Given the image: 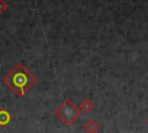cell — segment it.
<instances>
[{"instance_id":"cell-5","label":"cell","mask_w":148,"mask_h":133,"mask_svg":"<svg viewBox=\"0 0 148 133\" xmlns=\"http://www.w3.org/2000/svg\"><path fill=\"white\" fill-rule=\"evenodd\" d=\"M80 106H81V109H82L83 111L89 112V111H90V110L94 108V104H92V103H91L89 99H84V101L81 103V105H80Z\"/></svg>"},{"instance_id":"cell-2","label":"cell","mask_w":148,"mask_h":133,"mask_svg":"<svg viewBox=\"0 0 148 133\" xmlns=\"http://www.w3.org/2000/svg\"><path fill=\"white\" fill-rule=\"evenodd\" d=\"M56 114L60 118L61 121H64L66 125H71L72 123H74L81 114L80 109L68 98L66 99L57 110H56Z\"/></svg>"},{"instance_id":"cell-6","label":"cell","mask_w":148,"mask_h":133,"mask_svg":"<svg viewBox=\"0 0 148 133\" xmlns=\"http://www.w3.org/2000/svg\"><path fill=\"white\" fill-rule=\"evenodd\" d=\"M147 123H148V120H147Z\"/></svg>"},{"instance_id":"cell-4","label":"cell","mask_w":148,"mask_h":133,"mask_svg":"<svg viewBox=\"0 0 148 133\" xmlns=\"http://www.w3.org/2000/svg\"><path fill=\"white\" fill-rule=\"evenodd\" d=\"M84 130L87 131V133H96L98 131V124L95 120H88L84 125Z\"/></svg>"},{"instance_id":"cell-1","label":"cell","mask_w":148,"mask_h":133,"mask_svg":"<svg viewBox=\"0 0 148 133\" xmlns=\"http://www.w3.org/2000/svg\"><path fill=\"white\" fill-rule=\"evenodd\" d=\"M37 82L36 76L22 64L18 62L5 77L3 83L17 96H23Z\"/></svg>"},{"instance_id":"cell-3","label":"cell","mask_w":148,"mask_h":133,"mask_svg":"<svg viewBox=\"0 0 148 133\" xmlns=\"http://www.w3.org/2000/svg\"><path fill=\"white\" fill-rule=\"evenodd\" d=\"M10 120H12L10 113L5 109H0V126H6Z\"/></svg>"}]
</instances>
